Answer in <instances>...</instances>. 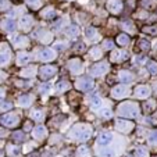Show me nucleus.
Wrapping results in <instances>:
<instances>
[{
  "label": "nucleus",
  "mask_w": 157,
  "mask_h": 157,
  "mask_svg": "<svg viewBox=\"0 0 157 157\" xmlns=\"http://www.w3.org/2000/svg\"><path fill=\"white\" fill-rule=\"evenodd\" d=\"M13 107V103H10V101H2L0 103V110L2 111H7V110H10Z\"/></svg>",
  "instance_id": "nucleus-40"
},
{
  "label": "nucleus",
  "mask_w": 157,
  "mask_h": 157,
  "mask_svg": "<svg viewBox=\"0 0 157 157\" xmlns=\"http://www.w3.org/2000/svg\"><path fill=\"white\" fill-rule=\"evenodd\" d=\"M3 96H4V90L2 88H0V100H2V99H3Z\"/></svg>",
  "instance_id": "nucleus-53"
},
{
  "label": "nucleus",
  "mask_w": 157,
  "mask_h": 157,
  "mask_svg": "<svg viewBox=\"0 0 157 157\" xmlns=\"http://www.w3.org/2000/svg\"><path fill=\"white\" fill-rule=\"evenodd\" d=\"M35 74H36L35 67H27V68H24L21 71V77L22 78H32L35 77Z\"/></svg>",
  "instance_id": "nucleus-26"
},
{
  "label": "nucleus",
  "mask_w": 157,
  "mask_h": 157,
  "mask_svg": "<svg viewBox=\"0 0 157 157\" xmlns=\"http://www.w3.org/2000/svg\"><path fill=\"white\" fill-rule=\"evenodd\" d=\"M31 128H32V127H31V122L27 121V122H25V131H29Z\"/></svg>",
  "instance_id": "nucleus-52"
},
{
  "label": "nucleus",
  "mask_w": 157,
  "mask_h": 157,
  "mask_svg": "<svg viewBox=\"0 0 157 157\" xmlns=\"http://www.w3.org/2000/svg\"><path fill=\"white\" fill-rule=\"evenodd\" d=\"M116 129L122 133H128L133 129V124L131 121H127V120H118L116 122Z\"/></svg>",
  "instance_id": "nucleus-8"
},
{
  "label": "nucleus",
  "mask_w": 157,
  "mask_h": 157,
  "mask_svg": "<svg viewBox=\"0 0 157 157\" xmlns=\"http://www.w3.org/2000/svg\"><path fill=\"white\" fill-rule=\"evenodd\" d=\"M117 113H118V116L124 117V118H136L139 116V107L133 101H124L118 106Z\"/></svg>",
  "instance_id": "nucleus-2"
},
{
  "label": "nucleus",
  "mask_w": 157,
  "mask_h": 157,
  "mask_svg": "<svg viewBox=\"0 0 157 157\" xmlns=\"http://www.w3.org/2000/svg\"><path fill=\"white\" fill-rule=\"evenodd\" d=\"M107 71H109V64H107L106 61L96 63V64L92 65L90 70H89V72H90L92 77H101V75L107 74Z\"/></svg>",
  "instance_id": "nucleus-4"
},
{
  "label": "nucleus",
  "mask_w": 157,
  "mask_h": 157,
  "mask_svg": "<svg viewBox=\"0 0 157 157\" xmlns=\"http://www.w3.org/2000/svg\"><path fill=\"white\" fill-rule=\"evenodd\" d=\"M75 86H77L78 90H82V92H88L93 88V79L90 77H81L77 79L75 82Z\"/></svg>",
  "instance_id": "nucleus-5"
},
{
  "label": "nucleus",
  "mask_w": 157,
  "mask_h": 157,
  "mask_svg": "<svg viewBox=\"0 0 157 157\" xmlns=\"http://www.w3.org/2000/svg\"><path fill=\"white\" fill-rule=\"evenodd\" d=\"M129 157H149V151L146 147H143V146H139V147H136L135 150H133V154Z\"/></svg>",
  "instance_id": "nucleus-22"
},
{
  "label": "nucleus",
  "mask_w": 157,
  "mask_h": 157,
  "mask_svg": "<svg viewBox=\"0 0 157 157\" xmlns=\"http://www.w3.org/2000/svg\"><path fill=\"white\" fill-rule=\"evenodd\" d=\"M49 90H50V85L49 83H42L40 88H39V92L40 93H49Z\"/></svg>",
  "instance_id": "nucleus-45"
},
{
  "label": "nucleus",
  "mask_w": 157,
  "mask_h": 157,
  "mask_svg": "<svg viewBox=\"0 0 157 157\" xmlns=\"http://www.w3.org/2000/svg\"><path fill=\"white\" fill-rule=\"evenodd\" d=\"M90 136H92V128L88 124H77L68 132V138L79 140V142H85V140L90 139Z\"/></svg>",
  "instance_id": "nucleus-1"
},
{
  "label": "nucleus",
  "mask_w": 157,
  "mask_h": 157,
  "mask_svg": "<svg viewBox=\"0 0 157 157\" xmlns=\"http://www.w3.org/2000/svg\"><path fill=\"white\" fill-rule=\"evenodd\" d=\"M89 104L93 107V109H98L101 106V98H99L96 93H93L90 98H89Z\"/></svg>",
  "instance_id": "nucleus-27"
},
{
  "label": "nucleus",
  "mask_w": 157,
  "mask_h": 157,
  "mask_svg": "<svg viewBox=\"0 0 157 157\" xmlns=\"http://www.w3.org/2000/svg\"><path fill=\"white\" fill-rule=\"evenodd\" d=\"M78 33H79V28L75 27V25H71V27H68V29H67V35L68 36H77Z\"/></svg>",
  "instance_id": "nucleus-35"
},
{
  "label": "nucleus",
  "mask_w": 157,
  "mask_h": 157,
  "mask_svg": "<svg viewBox=\"0 0 157 157\" xmlns=\"http://www.w3.org/2000/svg\"><path fill=\"white\" fill-rule=\"evenodd\" d=\"M149 142H150L151 145H156L157 143V131H151V132L149 133Z\"/></svg>",
  "instance_id": "nucleus-39"
},
{
  "label": "nucleus",
  "mask_w": 157,
  "mask_h": 157,
  "mask_svg": "<svg viewBox=\"0 0 157 157\" xmlns=\"http://www.w3.org/2000/svg\"><path fill=\"white\" fill-rule=\"evenodd\" d=\"M65 48H67V43H64V42H59V43L54 44V49H57V50H63Z\"/></svg>",
  "instance_id": "nucleus-47"
},
{
  "label": "nucleus",
  "mask_w": 157,
  "mask_h": 157,
  "mask_svg": "<svg viewBox=\"0 0 157 157\" xmlns=\"http://www.w3.org/2000/svg\"><path fill=\"white\" fill-rule=\"evenodd\" d=\"M143 32L154 33V35H157V27H156V25H153V27H146V28H143Z\"/></svg>",
  "instance_id": "nucleus-44"
},
{
  "label": "nucleus",
  "mask_w": 157,
  "mask_h": 157,
  "mask_svg": "<svg viewBox=\"0 0 157 157\" xmlns=\"http://www.w3.org/2000/svg\"><path fill=\"white\" fill-rule=\"evenodd\" d=\"M67 68L71 71V74H79L82 71V61L79 59H71L67 63Z\"/></svg>",
  "instance_id": "nucleus-10"
},
{
  "label": "nucleus",
  "mask_w": 157,
  "mask_h": 157,
  "mask_svg": "<svg viewBox=\"0 0 157 157\" xmlns=\"http://www.w3.org/2000/svg\"><path fill=\"white\" fill-rule=\"evenodd\" d=\"M99 116H100L101 118H110V117L113 116V113H111L110 109H100L99 110Z\"/></svg>",
  "instance_id": "nucleus-34"
},
{
  "label": "nucleus",
  "mask_w": 157,
  "mask_h": 157,
  "mask_svg": "<svg viewBox=\"0 0 157 157\" xmlns=\"http://www.w3.org/2000/svg\"><path fill=\"white\" fill-rule=\"evenodd\" d=\"M42 17L46 18V20H50V18H53L54 15H56V10L52 9V7H48V9H44L43 11H42Z\"/></svg>",
  "instance_id": "nucleus-31"
},
{
  "label": "nucleus",
  "mask_w": 157,
  "mask_h": 157,
  "mask_svg": "<svg viewBox=\"0 0 157 157\" xmlns=\"http://www.w3.org/2000/svg\"><path fill=\"white\" fill-rule=\"evenodd\" d=\"M27 4H29L32 9H39L40 7V0H27Z\"/></svg>",
  "instance_id": "nucleus-41"
},
{
  "label": "nucleus",
  "mask_w": 157,
  "mask_h": 157,
  "mask_svg": "<svg viewBox=\"0 0 157 157\" xmlns=\"http://www.w3.org/2000/svg\"><path fill=\"white\" fill-rule=\"evenodd\" d=\"M29 157H39V156H38V154H31Z\"/></svg>",
  "instance_id": "nucleus-56"
},
{
  "label": "nucleus",
  "mask_w": 157,
  "mask_h": 157,
  "mask_svg": "<svg viewBox=\"0 0 157 157\" xmlns=\"http://www.w3.org/2000/svg\"><path fill=\"white\" fill-rule=\"evenodd\" d=\"M125 27V29H128V31H131V32H135V28H132L133 25H132V22L131 21H125L124 24H122Z\"/></svg>",
  "instance_id": "nucleus-46"
},
{
  "label": "nucleus",
  "mask_w": 157,
  "mask_h": 157,
  "mask_svg": "<svg viewBox=\"0 0 157 157\" xmlns=\"http://www.w3.org/2000/svg\"><path fill=\"white\" fill-rule=\"evenodd\" d=\"M113 140V135L110 132H101L98 138V145L100 146H107L110 142Z\"/></svg>",
  "instance_id": "nucleus-16"
},
{
  "label": "nucleus",
  "mask_w": 157,
  "mask_h": 157,
  "mask_svg": "<svg viewBox=\"0 0 157 157\" xmlns=\"http://www.w3.org/2000/svg\"><path fill=\"white\" fill-rule=\"evenodd\" d=\"M15 85L21 86V88H27V86H29V83H28V82H22V81H17V82H15Z\"/></svg>",
  "instance_id": "nucleus-49"
},
{
  "label": "nucleus",
  "mask_w": 157,
  "mask_h": 157,
  "mask_svg": "<svg viewBox=\"0 0 157 157\" xmlns=\"http://www.w3.org/2000/svg\"><path fill=\"white\" fill-rule=\"evenodd\" d=\"M18 122H20V116L17 113H7L0 117V124L4 125V127H9V128L17 127Z\"/></svg>",
  "instance_id": "nucleus-3"
},
{
  "label": "nucleus",
  "mask_w": 157,
  "mask_h": 157,
  "mask_svg": "<svg viewBox=\"0 0 157 157\" xmlns=\"http://www.w3.org/2000/svg\"><path fill=\"white\" fill-rule=\"evenodd\" d=\"M18 104L21 107H29L32 104V96L28 95V93H24L18 98Z\"/></svg>",
  "instance_id": "nucleus-18"
},
{
  "label": "nucleus",
  "mask_w": 157,
  "mask_h": 157,
  "mask_svg": "<svg viewBox=\"0 0 157 157\" xmlns=\"http://www.w3.org/2000/svg\"><path fill=\"white\" fill-rule=\"evenodd\" d=\"M107 7H109V10H110L111 13L117 14V13L121 11V9H122V3L120 2V0H110L109 3H107Z\"/></svg>",
  "instance_id": "nucleus-17"
},
{
  "label": "nucleus",
  "mask_w": 157,
  "mask_h": 157,
  "mask_svg": "<svg viewBox=\"0 0 157 157\" xmlns=\"http://www.w3.org/2000/svg\"><path fill=\"white\" fill-rule=\"evenodd\" d=\"M118 78H120V81H121L122 83H129V82H132L133 75H132V72L127 71V70H122V71H120Z\"/></svg>",
  "instance_id": "nucleus-19"
},
{
  "label": "nucleus",
  "mask_w": 157,
  "mask_h": 157,
  "mask_svg": "<svg viewBox=\"0 0 157 157\" xmlns=\"http://www.w3.org/2000/svg\"><path fill=\"white\" fill-rule=\"evenodd\" d=\"M13 44H14L15 48H24V46L28 44V39L25 36H17L14 39V42H13Z\"/></svg>",
  "instance_id": "nucleus-29"
},
{
  "label": "nucleus",
  "mask_w": 157,
  "mask_h": 157,
  "mask_svg": "<svg viewBox=\"0 0 157 157\" xmlns=\"http://www.w3.org/2000/svg\"><path fill=\"white\" fill-rule=\"evenodd\" d=\"M128 57H129L128 52H125V50H113L111 52V56H110V60L114 61V63H120V61H125V60H128Z\"/></svg>",
  "instance_id": "nucleus-12"
},
{
  "label": "nucleus",
  "mask_w": 157,
  "mask_h": 157,
  "mask_svg": "<svg viewBox=\"0 0 157 157\" xmlns=\"http://www.w3.org/2000/svg\"><path fill=\"white\" fill-rule=\"evenodd\" d=\"M11 138L15 143H22V142H25V139H27V135H25L24 131H15V132H13Z\"/></svg>",
  "instance_id": "nucleus-21"
},
{
  "label": "nucleus",
  "mask_w": 157,
  "mask_h": 157,
  "mask_svg": "<svg viewBox=\"0 0 157 157\" xmlns=\"http://www.w3.org/2000/svg\"><path fill=\"white\" fill-rule=\"evenodd\" d=\"M33 24V20L31 15H22L20 20V28L21 29H24V31H29L31 27H32Z\"/></svg>",
  "instance_id": "nucleus-15"
},
{
  "label": "nucleus",
  "mask_w": 157,
  "mask_h": 157,
  "mask_svg": "<svg viewBox=\"0 0 157 157\" xmlns=\"http://www.w3.org/2000/svg\"><path fill=\"white\" fill-rule=\"evenodd\" d=\"M31 118L35 120L36 122H40L44 120V113L42 110H32V111H31Z\"/></svg>",
  "instance_id": "nucleus-24"
},
{
  "label": "nucleus",
  "mask_w": 157,
  "mask_h": 157,
  "mask_svg": "<svg viewBox=\"0 0 157 157\" xmlns=\"http://www.w3.org/2000/svg\"><path fill=\"white\" fill-rule=\"evenodd\" d=\"M6 78V74H3V72H0V79H4Z\"/></svg>",
  "instance_id": "nucleus-54"
},
{
  "label": "nucleus",
  "mask_w": 157,
  "mask_h": 157,
  "mask_svg": "<svg viewBox=\"0 0 157 157\" xmlns=\"http://www.w3.org/2000/svg\"><path fill=\"white\" fill-rule=\"evenodd\" d=\"M147 70L150 74H157V63L156 61H150L147 64Z\"/></svg>",
  "instance_id": "nucleus-38"
},
{
  "label": "nucleus",
  "mask_w": 157,
  "mask_h": 157,
  "mask_svg": "<svg viewBox=\"0 0 157 157\" xmlns=\"http://www.w3.org/2000/svg\"><path fill=\"white\" fill-rule=\"evenodd\" d=\"M77 157H90V149L85 145L79 146L77 150Z\"/></svg>",
  "instance_id": "nucleus-28"
},
{
  "label": "nucleus",
  "mask_w": 157,
  "mask_h": 157,
  "mask_svg": "<svg viewBox=\"0 0 157 157\" xmlns=\"http://www.w3.org/2000/svg\"><path fill=\"white\" fill-rule=\"evenodd\" d=\"M86 38L88 39H96V29L93 27H89L86 28Z\"/></svg>",
  "instance_id": "nucleus-36"
},
{
  "label": "nucleus",
  "mask_w": 157,
  "mask_h": 157,
  "mask_svg": "<svg viewBox=\"0 0 157 157\" xmlns=\"http://www.w3.org/2000/svg\"><path fill=\"white\" fill-rule=\"evenodd\" d=\"M7 149H9V153L13 154V156H18V154L21 153V150H20V147H18V146L9 145V146H7Z\"/></svg>",
  "instance_id": "nucleus-37"
},
{
  "label": "nucleus",
  "mask_w": 157,
  "mask_h": 157,
  "mask_svg": "<svg viewBox=\"0 0 157 157\" xmlns=\"http://www.w3.org/2000/svg\"><path fill=\"white\" fill-rule=\"evenodd\" d=\"M29 60H31V57H29V54H28V53H18L17 64L18 65H25V64H28V63H29Z\"/></svg>",
  "instance_id": "nucleus-23"
},
{
  "label": "nucleus",
  "mask_w": 157,
  "mask_h": 157,
  "mask_svg": "<svg viewBox=\"0 0 157 157\" xmlns=\"http://www.w3.org/2000/svg\"><path fill=\"white\" fill-rule=\"evenodd\" d=\"M89 54H90V57H92L93 60H99L101 57V54H103V52H101V48H93L90 49V52H89Z\"/></svg>",
  "instance_id": "nucleus-32"
},
{
  "label": "nucleus",
  "mask_w": 157,
  "mask_h": 157,
  "mask_svg": "<svg viewBox=\"0 0 157 157\" xmlns=\"http://www.w3.org/2000/svg\"><path fill=\"white\" fill-rule=\"evenodd\" d=\"M0 157H4V151L0 149Z\"/></svg>",
  "instance_id": "nucleus-55"
},
{
  "label": "nucleus",
  "mask_w": 157,
  "mask_h": 157,
  "mask_svg": "<svg viewBox=\"0 0 157 157\" xmlns=\"http://www.w3.org/2000/svg\"><path fill=\"white\" fill-rule=\"evenodd\" d=\"M70 82L68 81H59V82L56 83V92L57 93H64V92H67L70 89Z\"/></svg>",
  "instance_id": "nucleus-20"
},
{
  "label": "nucleus",
  "mask_w": 157,
  "mask_h": 157,
  "mask_svg": "<svg viewBox=\"0 0 157 157\" xmlns=\"http://www.w3.org/2000/svg\"><path fill=\"white\" fill-rule=\"evenodd\" d=\"M56 72H57V67H54V65H43L39 70V77L43 81H48L50 78H53L56 75Z\"/></svg>",
  "instance_id": "nucleus-7"
},
{
  "label": "nucleus",
  "mask_w": 157,
  "mask_h": 157,
  "mask_svg": "<svg viewBox=\"0 0 157 157\" xmlns=\"http://www.w3.org/2000/svg\"><path fill=\"white\" fill-rule=\"evenodd\" d=\"M99 154H100V157H114L116 156V151L110 147H103L99 150Z\"/></svg>",
  "instance_id": "nucleus-30"
},
{
  "label": "nucleus",
  "mask_w": 157,
  "mask_h": 157,
  "mask_svg": "<svg viewBox=\"0 0 157 157\" xmlns=\"http://www.w3.org/2000/svg\"><path fill=\"white\" fill-rule=\"evenodd\" d=\"M133 95H135V98H138V99H146L150 96V88L146 85H139L135 88Z\"/></svg>",
  "instance_id": "nucleus-11"
},
{
  "label": "nucleus",
  "mask_w": 157,
  "mask_h": 157,
  "mask_svg": "<svg viewBox=\"0 0 157 157\" xmlns=\"http://www.w3.org/2000/svg\"><path fill=\"white\" fill-rule=\"evenodd\" d=\"M46 135H48V129H46V127H43V125H38V127H35L32 129V136L35 138L36 140L44 139Z\"/></svg>",
  "instance_id": "nucleus-14"
},
{
  "label": "nucleus",
  "mask_w": 157,
  "mask_h": 157,
  "mask_svg": "<svg viewBox=\"0 0 157 157\" xmlns=\"http://www.w3.org/2000/svg\"><path fill=\"white\" fill-rule=\"evenodd\" d=\"M56 57V53H54L53 49H42L40 53H39V60L44 63H49L52 60H54Z\"/></svg>",
  "instance_id": "nucleus-13"
},
{
  "label": "nucleus",
  "mask_w": 157,
  "mask_h": 157,
  "mask_svg": "<svg viewBox=\"0 0 157 157\" xmlns=\"http://www.w3.org/2000/svg\"><path fill=\"white\" fill-rule=\"evenodd\" d=\"M154 104H156V103H154L153 100H149V101H147V106H145V110L149 113L150 110H153V109H154Z\"/></svg>",
  "instance_id": "nucleus-48"
},
{
  "label": "nucleus",
  "mask_w": 157,
  "mask_h": 157,
  "mask_svg": "<svg viewBox=\"0 0 157 157\" xmlns=\"http://www.w3.org/2000/svg\"><path fill=\"white\" fill-rule=\"evenodd\" d=\"M7 7H9V2H7V0H3V2H2V4H0V9L6 10Z\"/></svg>",
  "instance_id": "nucleus-51"
},
{
  "label": "nucleus",
  "mask_w": 157,
  "mask_h": 157,
  "mask_svg": "<svg viewBox=\"0 0 157 157\" xmlns=\"http://www.w3.org/2000/svg\"><path fill=\"white\" fill-rule=\"evenodd\" d=\"M11 60V54H10V50H9V46L6 43L2 44V50H0V65H7Z\"/></svg>",
  "instance_id": "nucleus-9"
},
{
  "label": "nucleus",
  "mask_w": 157,
  "mask_h": 157,
  "mask_svg": "<svg viewBox=\"0 0 157 157\" xmlns=\"http://www.w3.org/2000/svg\"><path fill=\"white\" fill-rule=\"evenodd\" d=\"M128 95H129V88L127 85H124V83L117 85L111 89V98H114V99H124Z\"/></svg>",
  "instance_id": "nucleus-6"
},
{
  "label": "nucleus",
  "mask_w": 157,
  "mask_h": 157,
  "mask_svg": "<svg viewBox=\"0 0 157 157\" xmlns=\"http://www.w3.org/2000/svg\"><path fill=\"white\" fill-rule=\"evenodd\" d=\"M6 136H7V131L4 128H0V139H3Z\"/></svg>",
  "instance_id": "nucleus-50"
},
{
  "label": "nucleus",
  "mask_w": 157,
  "mask_h": 157,
  "mask_svg": "<svg viewBox=\"0 0 157 157\" xmlns=\"http://www.w3.org/2000/svg\"><path fill=\"white\" fill-rule=\"evenodd\" d=\"M2 27H3L4 31H7V32H13V31L15 29V22L13 20H4L3 22H2Z\"/></svg>",
  "instance_id": "nucleus-25"
},
{
  "label": "nucleus",
  "mask_w": 157,
  "mask_h": 157,
  "mask_svg": "<svg viewBox=\"0 0 157 157\" xmlns=\"http://www.w3.org/2000/svg\"><path fill=\"white\" fill-rule=\"evenodd\" d=\"M139 48L142 49V50H149V49H150V43H149L147 40H145V39H143V40L139 42Z\"/></svg>",
  "instance_id": "nucleus-43"
},
{
  "label": "nucleus",
  "mask_w": 157,
  "mask_h": 157,
  "mask_svg": "<svg viewBox=\"0 0 157 157\" xmlns=\"http://www.w3.org/2000/svg\"><path fill=\"white\" fill-rule=\"evenodd\" d=\"M103 49H107V50H114V43L111 40H104L103 42Z\"/></svg>",
  "instance_id": "nucleus-42"
},
{
  "label": "nucleus",
  "mask_w": 157,
  "mask_h": 157,
  "mask_svg": "<svg viewBox=\"0 0 157 157\" xmlns=\"http://www.w3.org/2000/svg\"><path fill=\"white\" fill-rule=\"evenodd\" d=\"M117 42H118V44H121V46H127V44L129 43V38H128V35H125V33H121V35L117 36Z\"/></svg>",
  "instance_id": "nucleus-33"
}]
</instances>
